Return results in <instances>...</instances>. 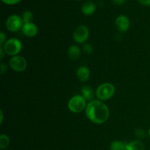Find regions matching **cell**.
<instances>
[{"label":"cell","mask_w":150,"mask_h":150,"mask_svg":"<svg viewBox=\"0 0 150 150\" xmlns=\"http://www.w3.org/2000/svg\"><path fill=\"white\" fill-rule=\"evenodd\" d=\"M85 112L87 118L95 124H103L109 117L108 107L99 100H94L89 102L86 105Z\"/></svg>","instance_id":"6da1fadb"},{"label":"cell","mask_w":150,"mask_h":150,"mask_svg":"<svg viewBox=\"0 0 150 150\" xmlns=\"http://www.w3.org/2000/svg\"><path fill=\"white\" fill-rule=\"evenodd\" d=\"M86 100L82 95H75L69 100L67 106L73 113H80L86 108Z\"/></svg>","instance_id":"7a4b0ae2"},{"label":"cell","mask_w":150,"mask_h":150,"mask_svg":"<svg viewBox=\"0 0 150 150\" xmlns=\"http://www.w3.org/2000/svg\"><path fill=\"white\" fill-rule=\"evenodd\" d=\"M115 88L111 83H104L100 85L96 90V96L99 100H107L113 97Z\"/></svg>","instance_id":"3957f363"},{"label":"cell","mask_w":150,"mask_h":150,"mask_svg":"<svg viewBox=\"0 0 150 150\" xmlns=\"http://www.w3.org/2000/svg\"><path fill=\"white\" fill-rule=\"evenodd\" d=\"M3 49L4 52L10 56H17L21 51L22 44L19 40L16 38H11L6 41L4 44Z\"/></svg>","instance_id":"277c9868"},{"label":"cell","mask_w":150,"mask_h":150,"mask_svg":"<svg viewBox=\"0 0 150 150\" xmlns=\"http://www.w3.org/2000/svg\"><path fill=\"white\" fill-rule=\"evenodd\" d=\"M23 21L22 18L17 15H12L9 16L6 21V26L9 31L16 32L23 28Z\"/></svg>","instance_id":"5b68a950"},{"label":"cell","mask_w":150,"mask_h":150,"mask_svg":"<svg viewBox=\"0 0 150 150\" xmlns=\"http://www.w3.org/2000/svg\"><path fill=\"white\" fill-rule=\"evenodd\" d=\"M10 66L14 71L22 72L26 70L27 62L24 57L21 56H14L10 60Z\"/></svg>","instance_id":"8992f818"},{"label":"cell","mask_w":150,"mask_h":150,"mask_svg":"<svg viewBox=\"0 0 150 150\" xmlns=\"http://www.w3.org/2000/svg\"><path fill=\"white\" fill-rule=\"evenodd\" d=\"M89 38V29L84 25H80L73 32L74 40L78 43H83Z\"/></svg>","instance_id":"52a82bcc"},{"label":"cell","mask_w":150,"mask_h":150,"mask_svg":"<svg viewBox=\"0 0 150 150\" xmlns=\"http://www.w3.org/2000/svg\"><path fill=\"white\" fill-rule=\"evenodd\" d=\"M115 23L117 29L120 32H126V31L128 30L129 27H130V21H129L128 18L127 16H124V15H121V16H118L116 18Z\"/></svg>","instance_id":"ba28073f"},{"label":"cell","mask_w":150,"mask_h":150,"mask_svg":"<svg viewBox=\"0 0 150 150\" xmlns=\"http://www.w3.org/2000/svg\"><path fill=\"white\" fill-rule=\"evenodd\" d=\"M22 32H23L26 36L29 37V38H32V37L36 36L38 34V29L36 25L33 23H24L22 28Z\"/></svg>","instance_id":"9c48e42d"},{"label":"cell","mask_w":150,"mask_h":150,"mask_svg":"<svg viewBox=\"0 0 150 150\" xmlns=\"http://www.w3.org/2000/svg\"><path fill=\"white\" fill-rule=\"evenodd\" d=\"M76 76L81 81H86L90 76V72H89V68L85 66H81V67H79L76 71Z\"/></svg>","instance_id":"30bf717a"},{"label":"cell","mask_w":150,"mask_h":150,"mask_svg":"<svg viewBox=\"0 0 150 150\" xmlns=\"http://www.w3.org/2000/svg\"><path fill=\"white\" fill-rule=\"evenodd\" d=\"M96 10V6L92 1H87L83 4L81 7V11L85 16H92Z\"/></svg>","instance_id":"8fae6325"},{"label":"cell","mask_w":150,"mask_h":150,"mask_svg":"<svg viewBox=\"0 0 150 150\" xmlns=\"http://www.w3.org/2000/svg\"><path fill=\"white\" fill-rule=\"evenodd\" d=\"M82 96L86 100L91 101L94 100V97H95V92L93 89L89 86H84L81 89Z\"/></svg>","instance_id":"7c38bea8"},{"label":"cell","mask_w":150,"mask_h":150,"mask_svg":"<svg viewBox=\"0 0 150 150\" xmlns=\"http://www.w3.org/2000/svg\"><path fill=\"white\" fill-rule=\"evenodd\" d=\"M125 150H144V144L140 140H135L126 143Z\"/></svg>","instance_id":"4fadbf2b"},{"label":"cell","mask_w":150,"mask_h":150,"mask_svg":"<svg viewBox=\"0 0 150 150\" xmlns=\"http://www.w3.org/2000/svg\"><path fill=\"white\" fill-rule=\"evenodd\" d=\"M67 54H68V57L71 59L76 60L78 59L81 57V49L79 46L76 45H73L69 48Z\"/></svg>","instance_id":"5bb4252c"},{"label":"cell","mask_w":150,"mask_h":150,"mask_svg":"<svg viewBox=\"0 0 150 150\" xmlns=\"http://www.w3.org/2000/svg\"><path fill=\"white\" fill-rule=\"evenodd\" d=\"M126 143H124L120 141H114L111 142L110 145L111 150H125Z\"/></svg>","instance_id":"9a60e30c"},{"label":"cell","mask_w":150,"mask_h":150,"mask_svg":"<svg viewBox=\"0 0 150 150\" xmlns=\"http://www.w3.org/2000/svg\"><path fill=\"white\" fill-rule=\"evenodd\" d=\"M10 144V139L7 136L1 134L0 136V148L1 149H4Z\"/></svg>","instance_id":"2e32d148"},{"label":"cell","mask_w":150,"mask_h":150,"mask_svg":"<svg viewBox=\"0 0 150 150\" xmlns=\"http://www.w3.org/2000/svg\"><path fill=\"white\" fill-rule=\"evenodd\" d=\"M22 19H23V21L24 23H31V21L33 19V14L29 10H26L22 14Z\"/></svg>","instance_id":"e0dca14e"},{"label":"cell","mask_w":150,"mask_h":150,"mask_svg":"<svg viewBox=\"0 0 150 150\" xmlns=\"http://www.w3.org/2000/svg\"><path fill=\"white\" fill-rule=\"evenodd\" d=\"M135 135L139 139H143L146 136V133L143 129H137L135 132Z\"/></svg>","instance_id":"ac0fdd59"},{"label":"cell","mask_w":150,"mask_h":150,"mask_svg":"<svg viewBox=\"0 0 150 150\" xmlns=\"http://www.w3.org/2000/svg\"><path fill=\"white\" fill-rule=\"evenodd\" d=\"M83 50L85 54H91L92 53V51H93V47H92V45L91 44L86 43L85 45H83Z\"/></svg>","instance_id":"d6986e66"},{"label":"cell","mask_w":150,"mask_h":150,"mask_svg":"<svg viewBox=\"0 0 150 150\" xmlns=\"http://www.w3.org/2000/svg\"><path fill=\"white\" fill-rule=\"evenodd\" d=\"M2 2H4V4H9V5H13V4H18V3L20 2L21 0H1Z\"/></svg>","instance_id":"ffe728a7"},{"label":"cell","mask_w":150,"mask_h":150,"mask_svg":"<svg viewBox=\"0 0 150 150\" xmlns=\"http://www.w3.org/2000/svg\"><path fill=\"white\" fill-rule=\"evenodd\" d=\"M5 40H6L5 35H4V32H1V34H0V45H1V46H2L3 43L6 42Z\"/></svg>","instance_id":"44dd1931"},{"label":"cell","mask_w":150,"mask_h":150,"mask_svg":"<svg viewBox=\"0 0 150 150\" xmlns=\"http://www.w3.org/2000/svg\"><path fill=\"white\" fill-rule=\"evenodd\" d=\"M138 1L142 5L147 6V7H149L150 6V0H138Z\"/></svg>","instance_id":"7402d4cb"},{"label":"cell","mask_w":150,"mask_h":150,"mask_svg":"<svg viewBox=\"0 0 150 150\" xmlns=\"http://www.w3.org/2000/svg\"><path fill=\"white\" fill-rule=\"evenodd\" d=\"M0 67H1V74H3L7 70V65L4 63H1Z\"/></svg>","instance_id":"603a6c76"},{"label":"cell","mask_w":150,"mask_h":150,"mask_svg":"<svg viewBox=\"0 0 150 150\" xmlns=\"http://www.w3.org/2000/svg\"><path fill=\"white\" fill-rule=\"evenodd\" d=\"M112 1L117 5H122V4H124L125 0H112Z\"/></svg>","instance_id":"cb8c5ba5"},{"label":"cell","mask_w":150,"mask_h":150,"mask_svg":"<svg viewBox=\"0 0 150 150\" xmlns=\"http://www.w3.org/2000/svg\"><path fill=\"white\" fill-rule=\"evenodd\" d=\"M4 49H3V47L2 46H1L0 47V59H2V58H3V55H4Z\"/></svg>","instance_id":"d4e9b609"},{"label":"cell","mask_w":150,"mask_h":150,"mask_svg":"<svg viewBox=\"0 0 150 150\" xmlns=\"http://www.w3.org/2000/svg\"><path fill=\"white\" fill-rule=\"evenodd\" d=\"M0 118H1V120H0V123H2V121H3V112L2 111H0Z\"/></svg>","instance_id":"484cf974"},{"label":"cell","mask_w":150,"mask_h":150,"mask_svg":"<svg viewBox=\"0 0 150 150\" xmlns=\"http://www.w3.org/2000/svg\"><path fill=\"white\" fill-rule=\"evenodd\" d=\"M148 134H149V136L150 137V127H149V131H148Z\"/></svg>","instance_id":"4316f807"},{"label":"cell","mask_w":150,"mask_h":150,"mask_svg":"<svg viewBox=\"0 0 150 150\" xmlns=\"http://www.w3.org/2000/svg\"><path fill=\"white\" fill-rule=\"evenodd\" d=\"M77 1H80V0H77Z\"/></svg>","instance_id":"83f0119b"}]
</instances>
